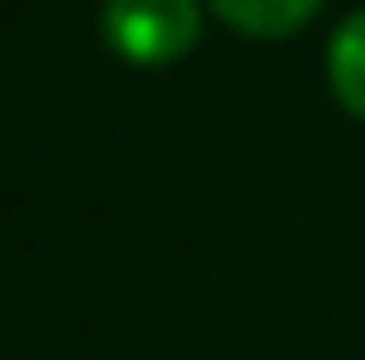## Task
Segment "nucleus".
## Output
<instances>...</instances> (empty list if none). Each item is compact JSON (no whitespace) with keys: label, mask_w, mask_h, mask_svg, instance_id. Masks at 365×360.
<instances>
[{"label":"nucleus","mask_w":365,"mask_h":360,"mask_svg":"<svg viewBox=\"0 0 365 360\" xmlns=\"http://www.w3.org/2000/svg\"><path fill=\"white\" fill-rule=\"evenodd\" d=\"M318 6L323 0H212V11L233 32H249V37H286L307 27L318 16Z\"/></svg>","instance_id":"nucleus-3"},{"label":"nucleus","mask_w":365,"mask_h":360,"mask_svg":"<svg viewBox=\"0 0 365 360\" xmlns=\"http://www.w3.org/2000/svg\"><path fill=\"white\" fill-rule=\"evenodd\" d=\"M329 85L339 106L365 122V11L344 16L339 32L329 37Z\"/></svg>","instance_id":"nucleus-2"},{"label":"nucleus","mask_w":365,"mask_h":360,"mask_svg":"<svg viewBox=\"0 0 365 360\" xmlns=\"http://www.w3.org/2000/svg\"><path fill=\"white\" fill-rule=\"evenodd\" d=\"M101 37L122 64L165 69L201 43V11L196 0H106Z\"/></svg>","instance_id":"nucleus-1"}]
</instances>
